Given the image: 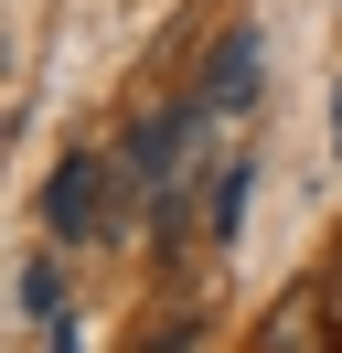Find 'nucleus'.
<instances>
[{"instance_id":"obj_4","label":"nucleus","mask_w":342,"mask_h":353,"mask_svg":"<svg viewBox=\"0 0 342 353\" xmlns=\"http://www.w3.org/2000/svg\"><path fill=\"white\" fill-rule=\"evenodd\" d=\"M246 214V161H214V203H203V236H235Z\"/></svg>"},{"instance_id":"obj_1","label":"nucleus","mask_w":342,"mask_h":353,"mask_svg":"<svg viewBox=\"0 0 342 353\" xmlns=\"http://www.w3.org/2000/svg\"><path fill=\"white\" fill-rule=\"evenodd\" d=\"M107 172H118V161H97V150L54 161V182H43V225H54L64 246H86V236H97V214H107Z\"/></svg>"},{"instance_id":"obj_5","label":"nucleus","mask_w":342,"mask_h":353,"mask_svg":"<svg viewBox=\"0 0 342 353\" xmlns=\"http://www.w3.org/2000/svg\"><path fill=\"white\" fill-rule=\"evenodd\" d=\"M192 332H203V321H192V310H150V332H139V353H192Z\"/></svg>"},{"instance_id":"obj_3","label":"nucleus","mask_w":342,"mask_h":353,"mask_svg":"<svg viewBox=\"0 0 342 353\" xmlns=\"http://www.w3.org/2000/svg\"><path fill=\"white\" fill-rule=\"evenodd\" d=\"M321 321H332V300H321V279H299L289 300L256 321V353H321Z\"/></svg>"},{"instance_id":"obj_2","label":"nucleus","mask_w":342,"mask_h":353,"mask_svg":"<svg viewBox=\"0 0 342 353\" xmlns=\"http://www.w3.org/2000/svg\"><path fill=\"white\" fill-rule=\"evenodd\" d=\"M256 65H268V43H256V22H235L225 43H214V65H203V108H214V118L256 108Z\"/></svg>"},{"instance_id":"obj_8","label":"nucleus","mask_w":342,"mask_h":353,"mask_svg":"<svg viewBox=\"0 0 342 353\" xmlns=\"http://www.w3.org/2000/svg\"><path fill=\"white\" fill-rule=\"evenodd\" d=\"M54 353H86V343H75V321H54Z\"/></svg>"},{"instance_id":"obj_7","label":"nucleus","mask_w":342,"mask_h":353,"mask_svg":"<svg viewBox=\"0 0 342 353\" xmlns=\"http://www.w3.org/2000/svg\"><path fill=\"white\" fill-rule=\"evenodd\" d=\"M321 300H332V332H342V246H332V268H321Z\"/></svg>"},{"instance_id":"obj_6","label":"nucleus","mask_w":342,"mask_h":353,"mask_svg":"<svg viewBox=\"0 0 342 353\" xmlns=\"http://www.w3.org/2000/svg\"><path fill=\"white\" fill-rule=\"evenodd\" d=\"M21 310H32V321H54V268H43V257L21 268Z\"/></svg>"}]
</instances>
